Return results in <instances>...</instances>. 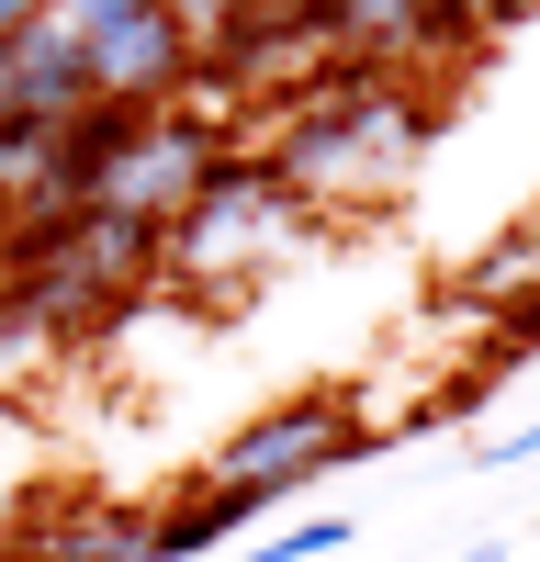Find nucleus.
Returning a JSON list of instances; mask_svg holds the SVG:
<instances>
[{"mask_svg": "<svg viewBox=\"0 0 540 562\" xmlns=\"http://www.w3.org/2000/svg\"><path fill=\"white\" fill-rule=\"evenodd\" d=\"M439 124H450V79H417V68H383V57L338 45L304 90H282L259 158L304 192V214H394L417 158L439 147Z\"/></svg>", "mask_w": 540, "mask_h": 562, "instance_id": "1", "label": "nucleus"}, {"mask_svg": "<svg viewBox=\"0 0 540 562\" xmlns=\"http://www.w3.org/2000/svg\"><path fill=\"white\" fill-rule=\"evenodd\" d=\"M0 270L45 349H90L158 293V225H124L102 203L68 214H0Z\"/></svg>", "mask_w": 540, "mask_h": 562, "instance_id": "2", "label": "nucleus"}, {"mask_svg": "<svg viewBox=\"0 0 540 562\" xmlns=\"http://www.w3.org/2000/svg\"><path fill=\"white\" fill-rule=\"evenodd\" d=\"M304 225H315V214H304V192H293L282 169H270L259 147H225L214 180L158 225V281H192V293H214V281H225V293H248V281L282 259Z\"/></svg>", "mask_w": 540, "mask_h": 562, "instance_id": "3", "label": "nucleus"}, {"mask_svg": "<svg viewBox=\"0 0 540 562\" xmlns=\"http://www.w3.org/2000/svg\"><path fill=\"white\" fill-rule=\"evenodd\" d=\"M360 450H372V428H360L349 394H282V405H259L248 428L214 450L203 495H225V506H237V529H248V518H270L282 495H304L315 473H349Z\"/></svg>", "mask_w": 540, "mask_h": 562, "instance_id": "4", "label": "nucleus"}, {"mask_svg": "<svg viewBox=\"0 0 540 562\" xmlns=\"http://www.w3.org/2000/svg\"><path fill=\"white\" fill-rule=\"evenodd\" d=\"M327 57H338L327 0H248V12H225V23L203 34L192 90H180V102H203V113L237 124V102H282V90H304Z\"/></svg>", "mask_w": 540, "mask_h": 562, "instance_id": "5", "label": "nucleus"}, {"mask_svg": "<svg viewBox=\"0 0 540 562\" xmlns=\"http://www.w3.org/2000/svg\"><path fill=\"white\" fill-rule=\"evenodd\" d=\"M225 147H237V124H225V113H203V102H147V113L124 124V147L102 158L90 203L124 214V225H169V214L214 180Z\"/></svg>", "mask_w": 540, "mask_h": 562, "instance_id": "6", "label": "nucleus"}, {"mask_svg": "<svg viewBox=\"0 0 540 562\" xmlns=\"http://www.w3.org/2000/svg\"><path fill=\"white\" fill-rule=\"evenodd\" d=\"M68 45H79V79H90V102H180L192 90V23L169 12V0H124V12H90V23H68Z\"/></svg>", "mask_w": 540, "mask_h": 562, "instance_id": "7", "label": "nucleus"}, {"mask_svg": "<svg viewBox=\"0 0 540 562\" xmlns=\"http://www.w3.org/2000/svg\"><path fill=\"white\" fill-rule=\"evenodd\" d=\"M68 102H90V79H79V45H68V23L57 12H34V23H12L0 34V124H57Z\"/></svg>", "mask_w": 540, "mask_h": 562, "instance_id": "8", "label": "nucleus"}, {"mask_svg": "<svg viewBox=\"0 0 540 562\" xmlns=\"http://www.w3.org/2000/svg\"><path fill=\"white\" fill-rule=\"evenodd\" d=\"M529 293H540V214H529V225H507V237H484L462 270H450L439 315H484V326H495V315H518Z\"/></svg>", "mask_w": 540, "mask_h": 562, "instance_id": "9", "label": "nucleus"}, {"mask_svg": "<svg viewBox=\"0 0 540 562\" xmlns=\"http://www.w3.org/2000/svg\"><path fill=\"white\" fill-rule=\"evenodd\" d=\"M237 540V506L225 495H180L169 518H147V562H192V551H225Z\"/></svg>", "mask_w": 540, "mask_h": 562, "instance_id": "10", "label": "nucleus"}, {"mask_svg": "<svg viewBox=\"0 0 540 562\" xmlns=\"http://www.w3.org/2000/svg\"><path fill=\"white\" fill-rule=\"evenodd\" d=\"M327 551H349V518H293V529H270L259 551H237V562H327Z\"/></svg>", "mask_w": 540, "mask_h": 562, "instance_id": "11", "label": "nucleus"}, {"mask_svg": "<svg viewBox=\"0 0 540 562\" xmlns=\"http://www.w3.org/2000/svg\"><path fill=\"white\" fill-rule=\"evenodd\" d=\"M507 461H540V416H529V428H507V439H484V473H507Z\"/></svg>", "mask_w": 540, "mask_h": 562, "instance_id": "12", "label": "nucleus"}, {"mask_svg": "<svg viewBox=\"0 0 540 562\" xmlns=\"http://www.w3.org/2000/svg\"><path fill=\"white\" fill-rule=\"evenodd\" d=\"M169 12H180V23H192V45H203V34H214L225 12H248V0H169Z\"/></svg>", "mask_w": 540, "mask_h": 562, "instance_id": "13", "label": "nucleus"}, {"mask_svg": "<svg viewBox=\"0 0 540 562\" xmlns=\"http://www.w3.org/2000/svg\"><path fill=\"white\" fill-rule=\"evenodd\" d=\"M462 12H473V34H484V23H540V0H462Z\"/></svg>", "mask_w": 540, "mask_h": 562, "instance_id": "14", "label": "nucleus"}, {"mask_svg": "<svg viewBox=\"0 0 540 562\" xmlns=\"http://www.w3.org/2000/svg\"><path fill=\"white\" fill-rule=\"evenodd\" d=\"M462 562H495V540H484V551H462Z\"/></svg>", "mask_w": 540, "mask_h": 562, "instance_id": "15", "label": "nucleus"}]
</instances>
